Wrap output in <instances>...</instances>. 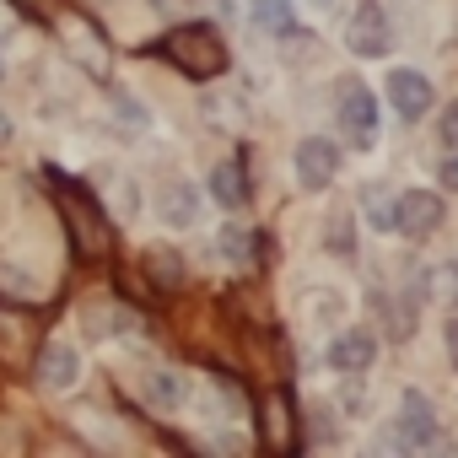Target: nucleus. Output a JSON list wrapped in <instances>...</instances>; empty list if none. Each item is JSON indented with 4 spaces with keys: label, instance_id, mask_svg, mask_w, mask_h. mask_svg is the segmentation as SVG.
<instances>
[{
    "label": "nucleus",
    "instance_id": "b1692460",
    "mask_svg": "<svg viewBox=\"0 0 458 458\" xmlns=\"http://www.w3.org/2000/svg\"><path fill=\"white\" fill-rule=\"evenodd\" d=\"M0 281H6V292H33V281L17 276V270H0Z\"/></svg>",
    "mask_w": 458,
    "mask_h": 458
},
{
    "label": "nucleus",
    "instance_id": "c756f323",
    "mask_svg": "<svg viewBox=\"0 0 458 458\" xmlns=\"http://www.w3.org/2000/svg\"><path fill=\"white\" fill-rule=\"evenodd\" d=\"M0 81H6V55H0Z\"/></svg>",
    "mask_w": 458,
    "mask_h": 458
},
{
    "label": "nucleus",
    "instance_id": "393cba45",
    "mask_svg": "<svg viewBox=\"0 0 458 458\" xmlns=\"http://www.w3.org/2000/svg\"><path fill=\"white\" fill-rule=\"evenodd\" d=\"M442 183H447V189H458V151L442 162Z\"/></svg>",
    "mask_w": 458,
    "mask_h": 458
},
{
    "label": "nucleus",
    "instance_id": "f8f14e48",
    "mask_svg": "<svg viewBox=\"0 0 458 458\" xmlns=\"http://www.w3.org/2000/svg\"><path fill=\"white\" fill-rule=\"evenodd\" d=\"M372 356H377V345H372V335H361V329H351V335H340V340L329 345L335 372H367Z\"/></svg>",
    "mask_w": 458,
    "mask_h": 458
},
{
    "label": "nucleus",
    "instance_id": "9b49d317",
    "mask_svg": "<svg viewBox=\"0 0 458 458\" xmlns=\"http://www.w3.org/2000/svg\"><path fill=\"white\" fill-rule=\"evenodd\" d=\"M399 437L410 447H431L437 442V415L426 404V394H404V415H399Z\"/></svg>",
    "mask_w": 458,
    "mask_h": 458
},
{
    "label": "nucleus",
    "instance_id": "f257e3e1",
    "mask_svg": "<svg viewBox=\"0 0 458 458\" xmlns=\"http://www.w3.org/2000/svg\"><path fill=\"white\" fill-rule=\"evenodd\" d=\"M157 55L173 60V65H178L183 76H194V81H210V76L226 71V44H221V33L205 28V22H183V28H173V33L157 44Z\"/></svg>",
    "mask_w": 458,
    "mask_h": 458
},
{
    "label": "nucleus",
    "instance_id": "6e6552de",
    "mask_svg": "<svg viewBox=\"0 0 458 458\" xmlns=\"http://www.w3.org/2000/svg\"><path fill=\"white\" fill-rule=\"evenodd\" d=\"M345 44H351L356 55H383V49H388V17H383L377 6H361V12L351 17V28H345Z\"/></svg>",
    "mask_w": 458,
    "mask_h": 458
},
{
    "label": "nucleus",
    "instance_id": "20e7f679",
    "mask_svg": "<svg viewBox=\"0 0 458 458\" xmlns=\"http://www.w3.org/2000/svg\"><path fill=\"white\" fill-rule=\"evenodd\" d=\"M60 38H65V55H71L81 71L108 76V49H103V38H98L81 17H65V22H60Z\"/></svg>",
    "mask_w": 458,
    "mask_h": 458
},
{
    "label": "nucleus",
    "instance_id": "2eb2a0df",
    "mask_svg": "<svg viewBox=\"0 0 458 458\" xmlns=\"http://www.w3.org/2000/svg\"><path fill=\"white\" fill-rule=\"evenodd\" d=\"M254 22L265 33H292V0H254Z\"/></svg>",
    "mask_w": 458,
    "mask_h": 458
},
{
    "label": "nucleus",
    "instance_id": "dca6fc26",
    "mask_svg": "<svg viewBox=\"0 0 458 458\" xmlns=\"http://www.w3.org/2000/svg\"><path fill=\"white\" fill-rule=\"evenodd\" d=\"M178 394H183V388H178L173 372H151V377H146V399H151V404H178Z\"/></svg>",
    "mask_w": 458,
    "mask_h": 458
},
{
    "label": "nucleus",
    "instance_id": "f03ea898",
    "mask_svg": "<svg viewBox=\"0 0 458 458\" xmlns=\"http://www.w3.org/2000/svg\"><path fill=\"white\" fill-rule=\"evenodd\" d=\"M60 205H65V216H71L76 254H81V259H98V254L108 249V226H103V216L92 210V199H87L76 183H65V189H60Z\"/></svg>",
    "mask_w": 458,
    "mask_h": 458
},
{
    "label": "nucleus",
    "instance_id": "a211bd4d",
    "mask_svg": "<svg viewBox=\"0 0 458 458\" xmlns=\"http://www.w3.org/2000/svg\"><path fill=\"white\" fill-rule=\"evenodd\" d=\"M146 270L162 281V286H178V276H183V265H178V254H151L146 259Z\"/></svg>",
    "mask_w": 458,
    "mask_h": 458
},
{
    "label": "nucleus",
    "instance_id": "f3484780",
    "mask_svg": "<svg viewBox=\"0 0 458 458\" xmlns=\"http://www.w3.org/2000/svg\"><path fill=\"white\" fill-rule=\"evenodd\" d=\"M431 297H437V302H447V308H458V265L431 270Z\"/></svg>",
    "mask_w": 458,
    "mask_h": 458
},
{
    "label": "nucleus",
    "instance_id": "c85d7f7f",
    "mask_svg": "<svg viewBox=\"0 0 458 458\" xmlns=\"http://www.w3.org/2000/svg\"><path fill=\"white\" fill-rule=\"evenodd\" d=\"M6 140H12V119H6V114H0V146H6Z\"/></svg>",
    "mask_w": 458,
    "mask_h": 458
},
{
    "label": "nucleus",
    "instance_id": "7ed1b4c3",
    "mask_svg": "<svg viewBox=\"0 0 458 458\" xmlns=\"http://www.w3.org/2000/svg\"><path fill=\"white\" fill-rule=\"evenodd\" d=\"M437 221H442V199L426 194V189H410V194L394 205V226H399L404 238H431Z\"/></svg>",
    "mask_w": 458,
    "mask_h": 458
},
{
    "label": "nucleus",
    "instance_id": "aec40b11",
    "mask_svg": "<svg viewBox=\"0 0 458 458\" xmlns=\"http://www.w3.org/2000/svg\"><path fill=\"white\" fill-rule=\"evenodd\" d=\"M114 108H119V119H124V124H135V130L146 124V114H140V103H135L130 92H119V87H114Z\"/></svg>",
    "mask_w": 458,
    "mask_h": 458
},
{
    "label": "nucleus",
    "instance_id": "412c9836",
    "mask_svg": "<svg viewBox=\"0 0 458 458\" xmlns=\"http://www.w3.org/2000/svg\"><path fill=\"white\" fill-rule=\"evenodd\" d=\"M367 216H372L377 226H394V205L383 199V189H367Z\"/></svg>",
    "mask_w": 458,
    "mask_h": 458
},
{
    "label": "nucleus",
    "instance_id": "5701e85b",
    "mask_svg": "<svg viewBox=\"0 0 458 458\" xmlns=\"http://www.w3.org/2000/svg\"><path fill=\"white\" fill-rule=\"evenodd\" d=\"M442 140H453V146H458V103L442 114Z\"/></svg>",
    "mask_w": 458,
    "mask_h": 458
},
{
    "label": "nucleus",
    "instance_id": "39448f33",
    "mask_svg": "<svg viewBox=\"0 0 458 458\" xmlns=\"http://www.w3.org/2000/svg\"><path fill=\"white\" fill-rule=\"evenodd\" d=\"M76 377H81V351L65 345V340L44 345V356H38V383H44L49 394H65V388H76Z\"/></svg>",
    "mask_w": 458,
    "mask_h": 458
},
{
    "label": "nucleus",
    "instance_id": "4be33fe9",
    "mask_svg": "<svg viewBox=\"0 0 458 458\" xmlns=\"http://www.w3.org/2000/svg\"><path fill=\"white\" fill-rule=\"evenodd\" d=\"M249 243H254L249 233H221V254H226V259H249V254H254Z\"/></svg>",
    "mask_w": 458,
    "mask_h": 458
},
{
    "label": "nucleus",
    "instance_id": "ddd939ff",
    "mask_svg": "<svg viewBox=\"0 0 458 458\" xmlns=\"http://www.w3.org/2000/svg\"><path fill=\"white\" fill-rule=\"evenodd\" d=\"M210 194H216V205H226V210L249 205V173H243V162H221V167L210 173Z\"/></svg>",
    "mask_w": 458,
    "mask_h": 458
},
{
    "label": "nucleus",
    "instance_id": "0eeeda50",
    "mask_svg": "<svg viewBox=\"0 0 458 458\" xmlns=\"http://www.w3.org/2000/svg\"><path fill=\"white\" fill-rule=\"evenodd\" d=\"M335 173H340L335 140H302L297 146V178H302V189H324Z\"/></svg>",
    "mask_w": 458,
    "mask_h": 458
},
{
    "label": "nucleus",
    "instance_id": "6ab92c4d",
    "mask_svg": "<svg viewBox=\"0 0 458 458\" xmlns=\"http://www.w3.org/2000/svg\"><path fill=\"white\" fill-rule=\"evenodd\" d=\"M329 249H335V254H351V221H345L340 210L329 216Z\"/></svg>",
    "mask_w": 458,
    "mask_h": 458
},
{
    "label": "nucleus",
    "instance_id": "cd10ccee",
    "mask_svg": "<svg viewBox=\"0 0 458 458\" xmlns=\"http://www.w3.org/2000/svg\"><path fill=\"white\" fill-rule=\"evenodd\" d=\"M157 12H178V6H189V0H151Z\"/></svg>",
    "mask_w": 458,
    "mask_h": 458
},
{
    "label": "nucleus",
    "instance_id": "a878e982",
    "mask_svg": "<svg viewBox=\"0 0 458 458\" xmlns=\"http://www.w3.org/2000/svg\"><path fill=\"white\" fill-rule=\"evenodd\" d=\"M447 356H453V367H458V318L447 324Z\"/></svg>",
    "mask_w": 458,
    "mask_h": 458
},
{
    "label": "nucleus",
    "instance_id": "4468645a",
    "mask_svg": "<svg viewBox=\"0 0 458 458\" xmlns=\"http://www.w3.org/2000/svg\"><path fill=\"white\" fill-rule=\"evenodd\" d=\"M194 216H199L194 189H189V183H167V194H162V221H167V226H189Z\"/></svg>",
    "mask_w": 458,
    "mask_h": 458
},
{
    "label": "nucleus",
    "instance_id": "bb28decb",
    "mask_svg": "<svg viewBox=\"0 0 458 458\" xmlns=\"http://www.w3.org/2000/svg\"><path fill=\"white\" fill-rule=\"evenodd\" d=\"M22 6H28V17H44V12H49V0H22Z\"/></svg>",
    "mask_w": 458,
    "mask_h": 458
},
{
    "label": "nucleus",
    "instance_id": "423d86ee",
    "mask_svg": "<svg viewBox=\"0 0 458 458\" xmlns=\"http://www.w3.org/2000/svg\"><path fill=\"white\" fill-rule=\"evenodd\" d=\"M265 447L270 453H292L297 447V410H292V394L276 388L265 399Z\"/></svg>",
    "mask_w": 458,
    "mask_h": 458
},
{
    "label": "nucleus",
    "instance_id": "1a4fd4ad",
    "mask_svg": "<svg viewBox=\"0 0 458 458\" xmlns=\"http://www.w3.org/2000/svg\"><path fill=\"white\" fill-rule=\"evenodd\" d=\"M388 98H394V108H399L404 119H420V114L431 108V81H426L420 71H394V76H388Z\"/></svg>",
    "mask_w": 458,
    "mask_h": 458
},
{
    "label": "nucleus",
    "instance_id": "9d476101",
    "mask_svg": "<svg viewBox=\"0 0 458 458\" xmlns=\"http://www.w3.org/2000/svg\"><path fill=\"white\" fill-rule=\"evenodd\" d=\"M340 124L351 130V140H372L377 114H372V98H367L361 81H345V87H340Z\"/></svg>",
    "mask_w": 458,
    "mask_h": 458
},
{
    "label": "nucleus",
    "instance_id": "7c9ffc66",
    "mask_svg": "<svg viewBox=\"0 0 458 458\" xmlns=\"http://www.w3.org/2000/svg\"><path fill=\"white\" fill-rule=\"evenodd\" d=\"M313 6H329V0H313Z\"/></svg>",
    "mask_w": 458,
    "mask_h": 458
}]
</instances>
